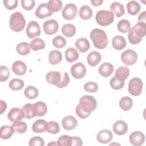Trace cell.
I'll return each mask as SVG.
<instances>
[{
	"label": "cell",
	"mask_w": 146,
	"mask_h": 146,
	"mask_svg": "<svg viewBox=\"0 0 146 146\" xmlns=\"http://www.w3.org/2000/svg\"><path fill=\"white\" fill-rule=\"evenodd\" d=\"M15 132L19 133H23L26 132L27 129V125L23 121H16L11 125Z\"/></svg>",
	"instance_id": "cell-43"
},
{
	"label": "cell",
	"mask_w": 146,
	"mask_h": 146,
	"mask_svg": "<svg viewBox=\"0 0 146 146\" xmlns=\"http://www.w3.org/2000/svg\"><path fill=\"white\" fill-rule=\"evenodd\" d=\"M110 9L113 11V13L115 14L117 17H120L125 13L124 6L118 2H113L111 5Z\"/></svg>",
	"instance_id": "cell-30"
},
{
	"label": "cell",
	"mask_w": 146,
	"mask_h": 146,
	"mask_svg": "<svg viewBox=\"0 0 146 146\" xmlns=\"http://www.w3.org/2000/svg\"><path fill=\"white\" fill-rule=\"evenodd\" d=\"M22 110L25 114V117L26 119H31L35 116L34 111L33 104L27 103L23 106Z\"/></svg>",
	"instance_id": "cell-41"
},
{
	"label": "cell",
	"mask_w": 146,
	"mask_h": 146,
	"mask_svg": "<svg viewBox=\"0 0 146 146\" xmlns=\"http://www.w3.org/2000/svg\"><path fill=\"white\" fill-rule=\"evenodd\" d=\"M121 59L123 63L126 65H133L137 62V55L135 51L128 49L121 53Z\"/></svg>",
	"instance_id": "cell-6"
},
{
	"label": "cell",
	"mask_w": 146,
	"mask_h": 146,
	"mask_svg": "<svg viewBox=\"0 0 146 146\" xmlns=\"http://www.w3.org/2000/svg\"><path fill=\"white\" fill-rule=\"evenodd\" d=\"M52 44L56 48H62L66 44V40L61 35H57L52 39Z\"/></svg>",
	"instance_id": "cell-45"
},
{
	"label": "cell",
	"mask_w": 146,
	"mask_h": 146,
	"mask_svg": "<svg viewBox=\"0 0 146 146\" xmlns=\"http://www.w3.org/2000/svg\"><path fill=\"white\" fill-rule=\"evenodd\" d=\"M112 44L113 47L115 49L117 50H120L125 47L126 41L123 36L120 35H116L113 38Z\"/></svg>",
	"instance_id": "cell-27"
},
{
	"label": "cell",
	"mask_w": 146,
	"mask_h": 146,
	"mask_svg": "<svg viewBox=\"0 0 146 146\" xmlns=\"http://www.w3.org/2000/svg\"><path fill=\"white\" fill-rule=\"evenodd\" d=\"M44 142L43 139L39 136H34L30 139L29 145L30 146H43Z\"/></svg>",
	"instance_id": "cell-49"
},
{
	"label": "cell",
	"mask_w": 146,
	"mask_h": 146,
	"mask_svg": "<svg viewBox=\"0 0 146 146\" xmlns=\"http://www.w3.org/2000/svg\"><path fill=\"white\" fill-rule=\"evenodd\" d=\"M1 113H3V112L6 110V108H7V104H6V103L5 102H3V100H1Z\"/></svg>",
	"instance_id": "cell-57"
},
{
	"label": "cell",
	"mask_w": 146,
	"mask_h": 146,
	"mask_svg": "<svg viewBox=\"0 0 146 146\" xmlns=\"http://www.w3.org/2000/svg\"><path fill=\"white\" fill-rule=\"evenodd\" d=\"M59 29V25L55 19L46 21L43 23V29L44 33L47 35H53L55 34Z\"/></svg>",
	"instance_id": "cell-10"
},
{
	"label": "cell",
	"mask_w": 146,
	"mask_h": 146,
	"mask_svg": "<svg viewBox=\"0 0 146 146\" xmlns=\"http://www.w3.org/2000/svg\"><path fill=\"white\" fill-rule=\"evenodd\" d=\"M46 131L52 134H56L58 133L60 131V127L59 125V124L54 121H50L47 123V127H46Z\"/></svg>",
	"instance_id": "cell-42"
},
{
	"label": "cell",
	"mask_w": 146,
	"mask_h": 146,
	"mask_svg": "<svg viewBox=\"0 0 146 146\" xmlns=\"http://www.w3.org/2000/svg\"><path fill=\"white\" fill-rule=\"evenodd\" d=\"M46 79L48 83L57 86L62 79L61 73L59 71H49L46 75Z\"/></svg>",
	"instance_id": "cell-15"
},
{
	"label": "cell",
	"mask_w": 146,
	"mask_h": 146,
	"mask_svg": "<svg viewBox=\"0 0 146 146\" xmlns=\"http://www.w3.org/2000/svg\"><path fill=\"white\" fill-rule=\"evenodd\" d=\"M129 75V70L126 66H121L115 71V77L119 80L124 81Z\"/></svg>",
	"instance_id": "cell-23"
},
{
	"label": "cell",
	"mask_w": 146,
	"mask_h": 146,
	"mask_svg": "<svg viewBox=\"0 0 146 146\" xmlns=\"http://www.w3.org/2000/svg\"><path fill=\"white\" fill-rule=\"evenodd\" d=\"M132 30L137 37L143 38L146 34V24L143 22H138Z\"/></svg>",
	"instance_id": "cell-19"
},
{
	"label": "cell",
	"mask_w": 146,
	"mask_h": 146,
	"mask_svg": "<svg viewBox=\"0 0 146 146\" xmlns=\"http://www.w3.org/2000/svg\"><path fill=\"white\" fill-rule=\"evenodd\" d=\"M97 107V102L94 97L84 95L80 98L79 103L76 107V113L81 119L88 117Z\"/></svg>",
	"instance_id": "cell-1"
},
{
	"label": "cell",
	"mask_w": 146,
	"mask_h": 146,
	"mask_svg": "<svg viewBox=\"0 0 146 146\" xmlns=\"http://www.w3.org/2000/svg\"><path fill=\"white\" fill-rule=\"evenodd\" d=\"M133 106V101L132 99L128 96H124L121 98L119 101V106L124 111L129 110Z\"/></svg>",
	"instance_id": "cell-34"
},
{
	"label": "cell",
	"mask_w": 146,
	"mask_h": 146,
	"mask_svg": "<svg viewBox=\"0 0 146 146\" xmlns=\"http://www.w3.org/2000/svg\"><path fill=\"white\" fill-rule=\"evenodd\" d=\"M99 72L104 77L110 76L113 72V67L112 64L108 62L103 63L98 69Z\"/></svg>",
	"instance_id": "cell-22"
},
{
	"label": "cell",
	"mask_w": 146,
	"mask_h": 146,
	"mask_svg": "<svg viewBox=\"0 0 146 146\" xmlns=\"http://www.w3.org/2000/svg\"><path fill=\"white\" fill-rule=\"evenodd\" d=\"M113 131L117 135H124L128 131V125L123 120H117L113 125Z\"/></svg>",
	"instance_id": "cell-17"
},
{
	"label": "cell",
	"mask_w": 146,
	"mask_h": 146,
	"mask_svg": "<svg viewBox=\"0 0 146 146\" xmlns=\"http://www.w3.org/2000/svg\"><path fill=\"white\" fill-rule=\"evenodd\" d=\"M30 48L33 51H38L43 49L45 47V43L44 40L40 38H35L33 39L30 44Z\"/></svg>",
	"instance_id": "cell-39"
},
{
	"label": "cell",
	"mask_w": 146,
	"mask_h": 146,
	"mask_svg": "<svg viewBox=\"0 0 146 146\" xmlns=\"http://www.w3.org/2000/svg\"><path fill=\"white\" fill-rule=\"evenodd\" d=\"M9 75L10 72L8 68L5 66H1L0 67V80L1 82L7 80Z\"/></svg>",
	"instance_id": "cell-48"
},
{
	"label": "cell",
	"mask_w": 146,
	"mask_h": 146,
	"mask_svg": "<svg viewBox=\"0 0 146 146\" xmlns=\"http://www.w3.org/2000/svg\"><path fill=\"white\" fill-rule=\"evenodd\" d=\"M110 83L112 88L117 90L122 88L124 87L125 82L124 81L119 80L115 76H113L111 79Z\"/></svg>",
	"instance_id": "cell-46"
},
{
	"label": "cell",
	"mask_w": 146,
	"mask_h": 146,
	"mask_svg": "<svg viewBox=\"0 0 146 146\" xmlns=\"http://www.w3.org/2000/svg\"><path fill=\"white\" fill-rule=\"evenodd\" d=\"M144 141L145 135L140 131H134L129 135V141L133 145H141L144 143Z\"/></svg>",
	"instance_id": "cell-12"
},
{
	"label": "cell",
	"mask_w": 146,
	"mask_h": 146,
	"mask_svg": "<svg viewBox=\"0 0 146 146\" xmlns=\"http://www.w3.org/2000/svg\"><path fill=\"white\" fill-rule=\"evenodd\" d=\"M98 85L97 83L93 82H87L84 85V89L87 92H95L98 90Z\"/></svg>",
	"instance_id": "cell-47"
},
{
	"label": "cell",
	"mask_w": 146,
	"mask_h": 146,
	"mask_svg": "<svg viewBox=\"0 0 146 146\" xmlns=\"http://www.w3.org/2000/svg\"><path fill=\"white\" fill-rule=\"evenodd\" d=\"M79 14L82 19L84 20L89 19L92 16V10L90 6L84 5L80 7L79 11Z\"/></svg>",
	"instance_id": "cell-32"
},
{
	"label": "cell",
	"mask_w": 146,
	"mask_h": 146,
	"mask_svg": "<svg viewBox=\"0 0 146 146\" xmlns=\"http://www.w3.org/2000/svg\"><path fill=\"white\" fill-rule=\"evenodd\" d=\"M145 14H146V12L145 11L142 12L138 17V21L143 22V21H144L143 22L145 23Z\"/></svg>",
	"instance_id": "cell-55"
},
{
	"label": "cell",
	"mask_w": 146,
	"mask_h": 146,
	"mask_svg": "<svg viewBox=\"0 0 146 146\" xmlns=\"http://www.w3.org/2000/svg\"><path fill=\"white\" fill-rule=\"evenodd\" d=\"M35 1L34 0H22L21 6L26 10L30 11L33 9L35 6Z\"/></svg>",
	"instance_id": "cell-50"
},
{
	"label": "cell",
	"mask_w": 146,
	"mask_h": 146,
	"mask_svg": "<svg viewBox=\"0 0 146 146\" xmlns=\"http://www.w3.org/2000/svg\"><path fill=\"white\" fill-rule=\"evenodd\" d=\"M62 60V55L58 50H52L48 55V62L52 65H55L60 63Z\"/></svg>",
	"instance_id": "cell-26"
},
{
	"label": "cell",
	"mask_w": 146,
	"mask_h": 146,
	"mask_svg": "<svg viewBox=\"0 0 146 146\" xmlns=\"http://www.w3.org/2000/svg\"><path fill=\"white\" fill-rule=\"evenodd\" d=\"M58 145V144H57V143H54V142H52V143H49V144H48V145Z\"/></svg>",
	"instance_id": "cell-58"
},
{
	"label": "cell",
	"mask_w": 146,
	"mask_h": 146,
	"mask_svg": "<svg viewBox=\"0 0 146 146\" xmlns=\"http://www.w3.org/2000/svg\"><path fill=\"white\" fill-rule=\"evenodd\" d=\"M25 85L24 82L20 79H17V78H14L11 79L9 83V87L14 91H17V90H21Z\"/></svg>",
	"instance_id": "cell-40"
},
{
	"label": "cell",
	"mask_w": 146,
	"mask_h": 146,
	"mask_svg": "<svg viewBox=\"0 0 146 146\" xmlns=\"http://www.w3.org/2000/svg\"><path fill=\"white\" fill-rule=\"evenodd\" d=\"M78 122L76 119L71 115L65 116L62 120L63 127L66 130H72L77 125Z\"/></svg>",
	"instance_id": "cell-16"
},
{
	"label": "cell",
	"mask_w": 146,
	"mask_h": 146,
	"mask_svg": "<svg viewBox=\"0 0 146 146\" xmlns=\"http://www.w3.org/2000/svg\"><path fill=\"white\" fill-rule=\"evenodd\" d=\"M26 34L30 38L39 36L40 35V29L38 23L35 21H30L26 28Z\"/></svg>",
	"instance_id": "cell-8"
},
{
	"label": "cell",
	"mask_w": 146,
	"mask_h": 146,
	"mask_svg": "<svg viewBox=\"0 0 146 146\" xmlns=\"http://www.w3.org/2000/svg\"><path fill=\"white\" fill-rule=\"evenodd\" d=\"M90 38L94 46L99 49H103L108 44V38L106 33L99 29H94L90 33Z\"/></svg>",
	"instance_id": "cell-2"
},
{
	"label": "cell",
	"mask_w": 146,
	"mask_h": 146,
	"mask_svg": "<svg viewBox=\"0 0 146 146\" xmlns=\"http://www.w3.org/2000/svg\"><path fill=\"white\" fill-rule=\"evenodd\" d=\"M3 5L8 10H13L17 7L18 1L17 0H9L3 1Z\"/></svg>",
	"instance_id": "cell-53"
},
{
	"label": "cell",
	"mask_w": 146,
	"mask_h": 146,
	"mask_svg": "<svg viewBox=\"0 0 146 146\" xmlns=\"http://www.w3.org/2000/svg\"><path fill=\"white\" fill-rule=\"evenodd\" d=\"M9 120L13 123L21 121L25 117V114L22 109L18 107L12 108L7 113Z\"/></svg>",
	"instance_id": "cell-11"
},
{
	"label": "cell",
	"mask_w": 146,
	"mask_h": 146,
	"mask_svg": "<svg viewBox=\"0 0 146 146\" xmlns=\"http://www.w3.org/2000/svg\"><path fill=\"white\" fill-rule=\"evenodd\" d=\"M128 40L129 41V42L131 44H136L139 43L140 42V41L141 40L142 38H139L137 37L133 32L132 29H131V30L129 31V34L128 35Z\"/></svg>",
	"instance_id": "cell-52"
},
{
	"label": "cell",
	"mask_w": 146,
	"mask_h": 146,
	"mask_svg": "<svg viewBox=\"0 0 146 146\" xmlns=\"http://www.w3.org/2000/svg\"><path fill=\"white\" fill-rule=\"evenodd\" d=\"M70 82V77L67 73V72H64L63 73V75L62 76V79L60 83L56 86L58 88H63L66 87Z\"/></svg>",
	"instance_id": "cell-51"
},
{
	"label": "cell",
	"mask_w": 146,
	"mask_h": 146,
	"mask_svg": "<svg viewBox=\"0 0 146 146\" xmlns=\"http://www.w3.org/2000/svg\"><path fill=\"white\" fill-rule=\"evenodd\" d=\"M71 73L75 79H81L83 78L86 73V68L84 64L78 62L73 64L71 67Z\"/></svg>",
	"instance_id": "cell-9"
},
{
	"label": "cell",
	"mask_w": 146,
	"mask_h": 146,
	"mask_svg": "<svg viewBox=\"0 0 146 146\" xmlns=\"http://www.w3.org/2000/svg\"><path fill=\"white\" fill-rule=\"evenodd\" d=\"M113 137L112 133L108 129H103L98 132L96 136L97 140L101 143L107 144L110 142Z\"/></svg>",
	"instance_id": "cell-14"
},
{
	"label": "cell",
	"mask_w": 146,
	"mask_h": 146,
	"mask_svg": "<svg viewBox=\"0 0 146 146\" xmlns=\"http://www.w3.org/2000/svg\"><path fill=\"white\" fill-rule=\"evenodd\" d=\"M62 2L60 0H51L47 2L49 10L53 13L59 11L62 8Z\"/></svg>",
	"instance_id": "cell-37"
},
{
	"label": "cell",
	"mask_w": 146,
	"mask_h": 146,
	"mask_svg": "<svg viewBox=\"0 0 146 146\" xmlns=\"http://www.w3.org/2000/svg\"><path fill=\"white\" fill-rule=\"evenodd\" d=\"M79 53L72 47H70L66 50L65 57L67 62L72 63L76 61L79 58Z\"/></svg>",
	"instance_id": "cell-31"
},
{
	"label": "cell",
	"mask_w": 146,
	"mask_h": 146,
	"mask_svg": "<svg viewBox=\"0 0 146 146\" xmlns=\"http://www.w3.org/2000/svg\"><path fill=\"white\" fill-rule=\"evenodd\" d=\"M38 90L36 87L32 86H27L24 91V94L25 96L29 99H35L38 97Z\"/></svg>",
	"instance_id": "cell-36"
},
{
	"label": "cell",
	"mask_w": 146,
	"mask_h": 146,
	"mask_svg": "<svg viewBox=\"0 0 146 146\" xmlns=\"http://www.w3.org/2000/svg\"><path fill=\"white\" fill-rule=\"evenodd\" d=\"M76 30V29L75 26L70 23L65 24L62 27V34L67 37L73 36L75 34Z\"/></svg>",
	"instance_id": "cell-33"
},
{
	"label": "cell",
	"mask_w": 146,
	"mask_h": 146,
	"mask_svg": "<svg viewBox=\"0 0 146 146\" xmlns=\"http://www.w3.org/2000/svg\"><path fill=\"white\" fill-rule=\"evenodd\" d=\"M103 2V0H92L91 1L92 5L94 6H98L101 5Z\"/></svg>",
	"instance_id": "cell-56"
},
{
	"label": "cell",
	"mask_w": 146,
	"mask_h": 146,
	"mask_svg": "<svg viewBox=\"0 0 146 146\" xmlns=\"http://www.w3.org/2000/svg\"><path fill=\"white\" fill-rule=\"evenodd\" d=\"M26 21L23 15L21 12L13 13L10 18L9 26L10 29L15 32L22 31L25 27Z\"/></svg>",
	"instance_id": "cell-3"
},
{
	"label": "cell",
	"mask_w": 146,
	"mask_h": 146,
	"mask_svg": "<svg viewBox=\"0 0 146 146\" xmlns=\"http://www.w3.org/2000/svg\"><path fill=\"white\" fill-rule=\"evenodd\" d=\"M102 56L97 51H92L88 54L87 56V62L91 66H96L101 61Z\"/></svg>",
	"instance_id": "cell-25"
},
{
	"label": "cell",
	"mask_w": 146,
	"mask_h": 146,
	"mask_svg": "<svg viewBox=\"0 0 146 146\" xmlns=\"http://www.w3.org/2000/svg\"><path fill=\"white\" fill-rule=\"evenodd\" d=\"M14 132L15 131L12 126L3 125L0 129V137L1 139L5 140L10 139Z\"/></svg>",
	"instance_id": "cell-28"
},
{
	"label": "cell",
	"mask_w": 146,
	"mask_h": 146,
	"mask_svg": "<svg viewBox=\"0 0 146 146\" xmlns=\"http://www.w3.org/2000/svg\"><path fill=\"white\" fill-rule=\"evenodd\" d=\"M58 145L71 146L72 145V137L68 135L60 136L57 141Z\"/></svg>",
	"instance_id": "cell-44"
},
{
	"label": "cell",
	"mask_w": 146,
	"mask_h": 146,
	"mask_svg": "<svg viewBox=\"0 0 146 146\" xmlns=\"http://www.w3.org/2000/svg\"><path fill=\"white\" fill-rule=\"evenodd\" d=\"M75 47L81 52L87 51L90 47L89 41L85 38H80L75 42Z\"/></svg>",
	"instance_id": "cell-21"
},
{
	"label": "cell",
	"mask_w": 146,
	"mask_h": 146,
	"mask_svg": "<svg viewBox=\"0 0 146 146\" xmlns=\"http://www.w3.org/2000/svg\"><path fill=\"white\" fill-rule=\"evenodd\" d=\"M83 142L80 138L74 136L72 137V145H76V146H80L82 145Z\"/></svg>",
	"instance_id": "cell-54"
},
{
	"label": "cell",
	"mask_w": 146,
	"mask_h": 146,
	"mask_svg": "<svg viewBox=\"0 0 146 146\" xmlns=\"http://www.w3.org/2000/svg\"><path fill=\"white\" fill-rule=\"evenodd\" d=\"M95 18L97 23L99 25L106 26L113 22L114 14L110 10H102L97 12Z\"/></svg>",
	"instance_id": "cell-4"
},
{
	"label": "cell",
	"mask_w": 146,
	"mask_h": 146,
	"mask_svg": "<svg viewBox=\"0 0 146 146\" xmlns=\"http://www.w3.org/2000/svg\"><path fill=\"white\" fill-rule=\"evenodd\" d=\"M12 70L14 73L17 75H23L26 72L27 67L23 62L17 60L13 63L12 65Z\"/></svg>",
	"instance_id": "cell-18"
},
{
	"label": "cell",
	"mask_w": 146,
	"mask_h": 146,
	"mask_svg": "<svg viewBox=\"0 0 146 146\" xmlns=\"http://www.w3.org/2000/svg\"><path fill=\"white\" fill-rule=\"evenodd\" d=\"M30 45L27 42H21L16 47L17 52L21 55H26L30 52Z\"/></svg>",
	"instance_id": "cell-35"
},
{
	"label": "cell",
	"mask_w": 146,
	"mask_h": 146,
	"mask_svg": "<svg viewBox=\"0 0 146 146\" xmlns=\"http://www.w3.org/2000/svg\"><path fill=\"white\" fill-rule=\"evenodd\" d=\"M77 13V7L74 3H67L62 10V14L65 19L71 20L75 18Z\"/></svg>",
	"instance_id": "cell-7"
},
{
	"label": "cell",
	"mask_w": 146,
	"mask_h": 146,
	"mask_svg": "<svg viewBox=\"0 0 146 146\" xmlns=\"http://www.w3.org/2000/svg\"><path fill=\"white\" fill-rule=\"evenodd\" d=\"M52 14V13L49 10L47 3H40L35 11V15L40 19H44L51 16Z\"/></svg>",
	"instance_id": "cell-13"
},
{
	"label": "cell",
	"mask_w": 146,
	"mask_h": 146,
	"mask_svg": "<svg viewBox=\"0 0 146 146\" xmlns=\"http://www.w3.org/2000/svg\"><path fill=\"white\" fill-rule=\"evenodd\" d=\"M140 4L135 1H131L127 4V11L130 15H136L140 10Z\"/></svg>",
	"instance_id": "cell-29"
},
{
	"label": "cell",
	"mask_w": 146,
	"mask_h": 146,
	"mask_svg": "<svg viewBox=\"0 0 146 146\" xmlns=\"http://www.w3.org/2000/svg\"><path fill=\"white\" fill-rule=\"evenodd\" d=\"M34 111L35 116H42L47 111V105L43 102L39 101L33 104Z\"/></svg>",
	"instance_id": "cell-20"
},
{
	"label": "cell",
	"mask_w": 146,
	"mask_h": 146,
	"mask_svg": "<svg viewBox=\"0 0 146 146\" xmlns=\"http://www.w3.org/2000/svg\"><path fill=\"white\" fill-rule=\"evenodd\" d=\"M47 124L46 120L43 119H38L34 121L32 125V129L35 133H42L46 131Z\"/></svg>",
	"instance_id": "cell-24"
},
{
	"label": "cell",
	"mask_w": 146,
	"mask_h": 146,
	"mask_svg": "<svg viewBox=\"0 0 146 146\" xmlns=\"http://www.w3.org/2000/svg\"><path fill=\"white\" fill-rule=\"evenodd\" d=\"M143 85L141 79L137 77L133 78L129 80L128 83V92L133 96H138L141 93Z\"/></svg>",
	"instance_id": "cell-5"
},
{
	"label": "cell",
	"mask_w": 146,
	"mask_h": 146,
	"mask_svg": "<svg viewBox=\"0 0 146 146\" xmlns=\"http://www.w3.org/2000/svg\"><path fill=\"white\" fill-rule=\"evenodd\" d=\"M117 27L119 31L122 33H128L131 29V24L129 22L127 19L120 20L117 23Z\"/></svg>",
	"instance_id": "cell-38"
}]
</instances>
